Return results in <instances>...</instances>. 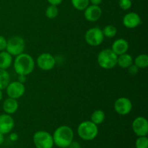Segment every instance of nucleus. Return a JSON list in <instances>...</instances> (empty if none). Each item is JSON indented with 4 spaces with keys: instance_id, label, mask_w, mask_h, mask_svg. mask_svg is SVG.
I'll use <instances>...</instances> for the list:
<instances>
[{
    "instance_id": "obj_34",
    "label": "nucleus",
    "mask_w": 148,
    "mask_h": 148,
    "mask_svg": "<svg viewBox=\"0 0 148 148\" xmlns=\"http://www.w3.org/2000/svg\"><path fill=\"white\" fill-rule=\"evenodd\" d=\"M4 134H2L0 133V145H2V143H4Z\"/></svg>"
},
{
    "instance_id": "obj_12",
    "label": "nucleus",
    "mask_w": 148,
    "mask_h": 148,
    "mask_svg": "<svg viewBox=\"0 0 148 148\" xmlns=\"http://www.w3.org/2000/svg\"><path fill=\"white\" fill-rule=\"evenodd\" d=\"M124 26L129 29H134L138 27L142 23L140 16L137 13L132 12L126 14L122 19Z\"/></svg>"
},
{
    "instance_id": "obj_15",
    "label": "nucleus",
    "mask_w": 148,
    "mask_h": 148,
    "mask_svg": "<svg viewBox=\"0 0 148 148\" xmlns=\"http://www.w3.org/2000/svg\"><path fill=\"white\" fill-rule=\"evenodd\" d=\"M111 49L117 56H119L123 53H127L129 49V43L124 38L116 39L112 43Z\"/></svg>"
},
{
    "instance_id": "obj_9",
    "label": "nucleus",
    "mask_w": 148,
    "mask_h": 148,
    "mask_svg": "<svg viewBox=\"0 0 148 148\" xmlns=\"http://www.w3.org/2000/svg\"><path fill=\"white\" fill-rule=\"evenodd\" d=\"M6 90L9 98H14V99L20 98L25 92V87L24 83H22L19 81L10 82V84L6 88Z\"/></svg>"
},
{
    "instance_id": "obj_24",
    "label": "nucleus",
    "mask_w": 148,
    "mask_h": 148,
    "mask_svg": "<svg viewBox=\"0 0 148 148\" xmlns=\"http://www.w3.org/2000/svg\"><path fill=\"white\" fill-rule=\"evenodd\" d=\"M46 16L49 19H54L56 18L59 14V9L57 6L55 5H50L46 8Z\"/></svg>"
},
{
    "instance_id": "obj_27",
    "label": "nucleus",
    "mask_w": 148,
    "mask_h": 148,
    "mask_svg": "<svg viewBox=\"0 0 148 148\" xmlns=\"http://www.w3.org/2000/svg\"><path fill=\"white\" fill-rule=\"evenodd\" d=\"M127 69H128V72L130 75L134 76V75H137V74H138L139 69H139L135 64H132L131 66H130L128 68H127Z\"/></svg>"
},
{
    "instance_id": "obj_32",
    "label": "nucleus",
    "mask_w": 148,
    "mask_h": 148,
    "mask_svg": "<svg viewBox=\"0 0 148 148\" xmlns=\"http://www.w3.org/2000/svg\"><path fill=\"white\" fill-rule=\"evenodd\" d=\"M10 138L12 141H16V140H17V139H18V135H17L16 133H12V134H10Z\"/></svg>"
},
{
    "instance_id": "obj_33",
    "label": "nucleus",
    "mask_w": 148,
    "mask_h": 148,
    "mask_svg": "<svg viewBox=\"0 0 148 148\" xmlns=\"http://www.w3.org/2000/svg\"><path fill=\"white\" fill-rule=\"evenodd\" d=\"M18 79L19 82H22V83H24L25 82V79H26V76L25 75H18Z\"/></svg>"
},
{
    "instance_id": "obj_21",
    "label": "nucleus",
    "mask_w": 148,
    "mask_h": 148,
    "mask_svg": "<svg viewBox=\"0 0 148 148\" xmlns=\"http://www.w3.org/2000/svg\"><path fill=\"white\" fill-rule=\"evenodd\" d=\"M10 82V75L7 69H0V90L6 89Z\"/></svg>"
},
{
    "instance_id": "obj_29",
    "label": "nucleus",
    "mask_w": 148,
    "mask_h": 148,
    "mask_svg": "<svg viewBox=\"0 0 148 148\" xmlns=\"http://www.w3.org/2000/svg\"><path fill=\"white\" fill-rule=\"evenodd\" d=\"M47 1L51 5L58 6L63 1V0H47Z\"/></svg>"
},
{
    "instance_id": "obj_2",
    "label": "nucleus",
    "mask_w": 148,
    "mask_h": 148,
    "mask_svg": "<svg viewBox=\"0 0 148 148\" xmlns=\"http://www.w3.org/2000/svg\"><path fill=\"white\" fill-rule=\"evenodd\" d=\"M53 143L57 147L65 148L69 147L73 141L74 132L72 129L66 125L60 126L54 131L53 134Z\"/></svg>"
},
{
    "instance_id": "obj_5",
    "label": "nucleus",
    "mask_w": 148,
    "mask_h": 148,
    "mask_svg": "<svg viewBox=\"0 0 148 148\" xmlns=\"http://www.w3.org/2000/svg\"><path fill=\"white\" fill-rule=\"evenodd\" d=\"M25 49V42L22 37L14 36L7 40L6 51L8 52L12 56H17L23 53Z\"/></svg>"
},
{
    "instance_id": "obj_17",
    "label": "nucleus",
    "mask_w": 148,
    "mask_h": 148,
    "mask_svg": "<svg viewBox=\"0 0 148 148\" xmlns=\"http://www.w3.org/2000/svg\"><path fill=\"white\" fill-rule=\"evenodd\" d=\"M12 63V56L7 51H1L0 52V69H7Z\"/></svg>"
},
{
    "instance_id": "obj_25",
    "label": "nucleus",
    "mask_w": 148,
    "mask_h": 148,
    "mask_svg": "<svg viewBox=\"0 0 148 148\" xmlns=\"http://www.w3.org/2000/svg\"><path fill=\"white\" fill-rule=\"evenodd\" d=\"M136 148H148V138L147 136L139 137L135 143Z\"/></svg>"
},
{
    "instance_id": "obj_18",
    "label": "nucleus",
    "mask_w": 148,
    "mask_h": 148,
    "mask_svg": "<svg viewBox=\"0 0 148 148\" xmlns=\"http://www.w3.org/2000/svg\"><path fill=\"white\" fill-rule=\"evenodd\" d=\"M133 58L130 54L125 53L118 56L117 58V65L123 69H127L133 64Z\"/></svg>"
},
{
    "instance_id": "obj_14",
    "label": "nucleus",
    "mask_w": 148,
    "mask_h": 148,
    "mask_svg": "<svg viewBox=\"0 0 148 148\" xmlns=\"http://www.w3.org/2000/svg\"><path fill=\"white\" fill-rule=\"evenodd\" d=\"M85 18L89 22H96L102 16V10L98 5H89L84 10Z\"/></svg>"
},
{
    "instance_id": "obj_20",
    "label": "nucleus",
    "mask_w": 148,
    "mask_h": 148,
    "mask_svg": "<svg viewBox=\"0 0 148 148\" xmlns=\"http://www.w3.org/2000/svg\"><path fill=\"white\" fill-rule=\"evenodd\" d=\"M133 64H135L139 69H145L148 66V56L145 53L138 55L133 61Z\"/></svg>"
},
{
    "instance_id": "obj_28",
    "label": "nucleus",
    "mask_w": 148,
    "mask_h": 148,
    "mask_svg": "<svg viewBox=\"0 0 148 148\" xmlns=\"http://www.w3.org/2000/svg\"><path fill=\"white\" fill-rule=\"evenodd\" d=\"M7 42L5 38L2 36H0V51H4L6 49L7 46Z\"/></svg>"
},
{
    "instance_id": "obj_35",
    "label": "nucleus",
    "mask_w": 148,
    "mask_h": 148,
    "mask_svg": "<svg viewBox=\"0 0 148 148\" xmlns=\"http://www.w3.org/2000/svg\"><path fill=\"white\" fill-rule=\"evenodd\" d=\"M2 98H3V92L2 91H1V90H0V101L2 100Z\"/></svg>"
},
{
    "instance_id": "obj_36",
    "label": "nucleus",
    "mask_w": 148,
    "mask_h": 148,
    "mask_svg": "<svg viewBox=\"0 0 148 148\" xmlns=\"http://www.w3.org/2000/svg\"><path fill=\"white\" fill-rule=\"evenodd\" d=\"M65 148H68V147H65Z\"/></svg>"
},
{
    "instance_id": "obj_30",
    "label": "nucleus",
    "mask_w": 148,
    "mask_h": 148,
    "mask_svg": "<svg viewBox=\"0 0 148 148\" xmlns=\"http://www.w3.org/2000/svg\"><path fill=\"white\" fill-rule=\"evenodd\" d=\"M68 147L69 148H81L80 145H79L77 142H75V141H72Z\"/></svg>"
},
{
    "instance_id": "obj_23",
    "label": "nucleus",
    "mask_w": 148,
    "mask_h": 148,
    "mask_svg": "<svg viewBox=\"0 0 148 148\" xmlns=\"http://www.w3.org/2000/svg\"><path fill=\"white\" fill-rule=\"evenodd\" d=\"M102 31L104 37L111 38H114L116 35L117 29L115 26L112 25H108L103 27Z\"/></svg>"
},
{
    "instance_id": "obj_16",
    "label": "nucleus",
    "mask_w": 148,
    "mask_h": 148,
    "mask_svg": "<svg viewBox=\"0 0 148 148\" xmlns=\"http://www.w3.org/2000/svg\"><path fill=\"white\" fill-rule=\"evenodd\" d=\"M19 104L17 99L12 98H8L3 103V110L5 114H14L18 110Z\"/></svg>"
},
{
    "instance_id": "obj_7",
    "label": "nucleus",
    "mask_w": 148,
    "mask_h": 148,
    "mask_svg": "<svg viewBox=\"0 0 148 148\" xmlns=\"http://www.w3.org/2000/svg\"><path fill=\"white\" fill-rule=\"evenodd\" d=\"M86 43L90 46H98L103 42L104 36L101 28L94 27L87 30L85 35Z\"/></svg>"
},
{
    "instance_id": "obj_11",
    "label": "nucleus",
    "mask_w": 148,
    "mask_h": 148,
    "mask_svg": "<svg viewBox=\"0 0 148 148\" xmlns=\"http://www.w3.org/2000/svg\"><path fill=\"white\" fill-rule=\"evenodd\" d=\"M132 130L134 134L138 137L147 136L148 134V121L147 119L138 116L132 122Z\"/></svg>"
},
{
    "instance_id": "obj_8",
    "label": "nucleus",
    "mask_w": 148,
    "mask_h": 148,
    "mask_svg": "<svg viewBox=\"0 0 148 148\" xmlns=\"http://www.w3.org/2000/svg\"><path fill=\"white\" fill-rule=\"evenodd\" d=\"M36 63L41 70L50 71L54 68L56 65V59L51 53H43L37 58Z\"/></svg>"
},
{
    "instance_id": "obj_22",
    "label": "nucleus",
    "mask_w": 148,
    "mask_h": 148,
    "mask_svg": "<svg viewBox=\"0 0 148 148\" xmlns=\"http://www.w3.org/2000/svg\"><path fill=\"white\" fill-rule=\"evenodd\" d=\"M71 3L73 7L76 10L82 11L89 6V0H71Z\"/></svg>"
},
{
    "instance_id": "obj_31",
    "label": "nucleus",
    "mask_w": 148,
    "mask_h": 148,
    "mask_svg": "<svg viewBox=\"0 0 148 148\" xmlns=\"http://www.w3.org/2000/svg\"><path fill=\"white\" fill-rule=\"evenodd\" d=\"M90 2L92 4V5H98L99 6L101 4L103 0H89Z\"/></svg>"
},
{
    "instance_id": "obj_3",
    "label": "nucleus",
    "mask_w": 148,
    "mask_h": 148,
    "mask_svg": "<svg viewBox=\"0 0 148 148\" xmlns=\"http://www.w3.org/2000/svg\"><path fill=\"white\" fill-rule=\"evenodd\" d=\"M117 58L118 56L111 49H106L98 53L97 62L103 69H112L117 65Z\"/></svg>"
},
{
    "instance_id": "obj_6",
    "label": "nucleus",
    "mask_w": 148,
    "mask_h": 148,
    "mask_svg": "<svg viewBox=\"0 0 148 148\" xmlns=\"http://www.w3.org/2000/svg\"><path fill=\"white\" fill-rule=\"evenodd\" d=\"M33 140L36 148H52L54 145L52 135L46 131L36 132Z\"/></svg>"
},
{
    "instance_id": "obj_26",
    "label": "nucleus",
    "mask_w": 148,
    "mask_h": 148,
    "mask_svg": "<svg viewBox=\"0 0 148 148\" xmlns=\"http://www.w3.org/2000/svg\"><path fill=\"white\" fill-rule=\"evenodd\" d=\"M119 5L121 10H128L132 7V0H119Z\"/></svg>"
},
{
    "instance_id": "obj_13",
    "label": "nucleus",
    "mask_w": 148,
    "mask_h": 148,
    "mask_svg": "<svg viewBox=\"0 0 148 148\" xmlns=\"http://www.w3.org/2000/svg\"><path fill=\"white\" fill-rule=\"evenodd\" d=\"M14 127V121L11 115L7 114L0 115V133L6 134L10 133Z\"/></svg>"
},
{
    "instance_id": "obj_4",
    "label": "nucleus",
    "mask_w": 148,
    "mask_h": 148,
    "mask_svg": "<svg viewBox=\"0 0 148 148\" xmlns=\"http://www.w3.org/2000/svg\"><path fill=\"white\" fill-rule=\"evenodd\" d=\"M77 133L81 139L86 141L92 140L98 134V128L96 124L91 121H85L79 124Z\"/></svg>"
},
{
    "instance_id": "obj_1",
    "label": "nucleus",
    "mask_w": 148,
    "mask_h": 148,
    "mask_svg": "<svg viewBox=\"0 0 148 148\" xmlns=\"http://www.w3.org/2000/svg\"><path fill=\"white\" fill-rule=\"evenodd\" d=\"M13 66L14 71L17 75L27 76L34 70V59L28 53H22L16 56L13 62Z\"/></svg>"
},
{
    "instance_id": "obj_19",
    "label": "nucleus",
    "mask_w": 148,
    "mask_h": 148,
    "mask_svg": "<svg viewBox=\"0 0 148 148\" xmlns=\"http://www.w3.org/2000/svg\"><path fill=\"white\" fill-rule=\"evenodd\" d=\"M106 119V114L102 110H95L92 112L90 116V121L93 122L94 124L98 125V124H102Z\"/></svg>"
},
{
    "instance_id": "obj_10",
    "label": "nucleus",
    "mask_w": 148,
    "mask_h": 148,
    "mask_svg": "<svg viewBox=\"0 0 148 148\" xmlns=\"http://www.w3.org/2000/svg\"><path fill=\"white\" fill-rule=\"evenodd\" d=\"M114 108L117 114L121 116H125L131 112L132 109V103L128 98L121 97L115 101Z\"/></svg>"
}]
</instances>
